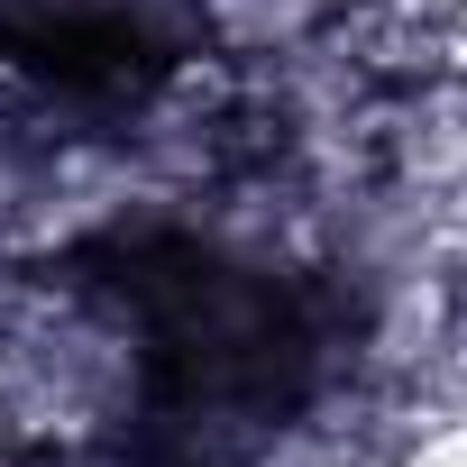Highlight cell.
Returning <instances> with one entry per match:
<instances>
[{"label": "cell", "mask_w": 467, "mask_h": 467, "mask_svg": "<svg viewBox=\"0 0 467 467\" xmlns=\"http://www.w3.org/2000/svg\"><path fill=\"white\" fill-rule=\"evenodd\" d=\"M10 65L65 101H138L165 74V47L119 10H28L10 19Z\"/></svg>", "instance_id": "cell-1"}]
</instances>
